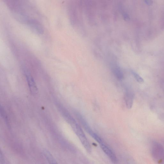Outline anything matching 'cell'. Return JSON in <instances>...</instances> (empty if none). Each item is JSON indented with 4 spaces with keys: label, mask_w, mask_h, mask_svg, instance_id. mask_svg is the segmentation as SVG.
Listing matches in <instances>:
<instances>
[{
    "label": "cell",
    "mask_w": 164,
    "mask_h": 164,
    "mask_svg": "<svg viewBox=\"0 0 164 164\" xmlns=\"http://www.w3.org/2000/svg\"><path fill=\"white\" fill-rule=\"evenodd\" d=\"M72 126L86 150L88 152H91V146L80 125L76 123Z\"/></svg>",
    "instance_id": "1"
},
{
    "label": "cell",
    "mask_w": 164,
    "mask_h": 164,
    "mask_svg": "<svg viewBox=\"0 0 164 164\" xmlns=\"http://www.w3.org/2000/svg\"><path fill=\"white\" fill-rule=\"evenodd\" d=\"M152 153L154 159L157 160L161 159L164 155V151L162 146L158 143H154L152 146Z\"/></svg>",
    "instance_id": "2"
},
{
    "label": "cell",
    "mask_w": 164,
    "mask_h": 164,
    "mask_svg": "<svg viewBox=\"0 0 164 164\" xmlns=\"http://www.w3.org/2000/svg\"><path fill=\"white\" fill-rule=\"evenodd\" d=\"M75 115L77 120L83 126L87 132L91 136L94 132L92 130L90 127L89 126L88 123L86 121L83 116L78 112L76 113Z\"/></svg>",
    "instance_id": "3"
},
{
    "label": "cell",
    "mask_w": 164,
    "mask_h": 164,
    "mask_svg": "<svg viewBox=\"0 0 164 164\" xmlns=\"http://www.w3.org/2000/svg\"><path fill=\"white\" fill-rule=\"evenodd\" d=\"M100 145L102 150L108 156L111 161L114 163L116 162H117L116 156L111 149L103 143Z\"/></svg>",
    "instance_id": "4"
},
{
    "label": "cell",
    "mask_w": 164,
    "mask_h": 164,
    "mask_svg": "<svg viewBox=\"0 0 164 164\" xmlns=\"http://www.w3.org/2000/svg\"><path fill=\"white\" fill-rule=\"evenodd\" d=\"M26 77L30 91L31 93L33 95L36 94L38 93V89L34 79L28 73H26Z\"/></svg>",
    "instance_id": "5"
},
{
    "label": "cell",
    "mask_w": 164,
    "mask_h": 164,
    "mask_svg": "<svg viewBox=\"0 0 164 164\" xmlns=\"http://www.w3.org/2000/svg\"><path fill=\"white\" fill-rule=\"evenodd\" d=\"M58 107L59 109L61 110L62 115L67 122H68L71 126L76 123V121L74 120L68 111L61 107L59 106Z\"/></svg>",
    "instance_id": "6"
},
{
    "label": "cell",
    "mask_w": 164,
    "mask_h": 164,
    "mask_svg": "<svg viewBox=\"0 0 164 164\" xmlns=\"http://www.w3.org/2000/svg\"><path fill=\"white\" fill-rule=\"evenodd\" d=\"M124 99L127 107L131 109L133 106L134 96L131 92H126L124 96Z\"/></svg>",
    "instance_id": "7"
},
{
    "label": "cell",
    "mask_w": 164,
    "mask_h": 164,
    "mask_svg": "<svg viewBox=\"0 0 164 164\" xmlns=\"http://www.w3.org/2000/svg\"><path fill=\"white\" fill-rule=\"evenodd\" d=\"M111 70L115 77L119 80H121L123 78V73L118 65L114 64L111 66Z\"/></svg>",
    "instance_id": "8"
},
{
    "label": "cell",
    "mask_w": 164,
    "mask_h": 164,
    "mask_svg": "<svg viewBox=\"0 0 164 164\" xmlns=\"http://www.w3.org/2000/svg\"><path fill=\"white\" fill-rule=\"evenodd\" d=\"M131 73L134 78H135V80L138 82V83L140 84L143 83L144 81V79L142 77H141L139 74L133 71H131Z\"/></svg>",
    "instance_id": "9"
}]
</instances>
